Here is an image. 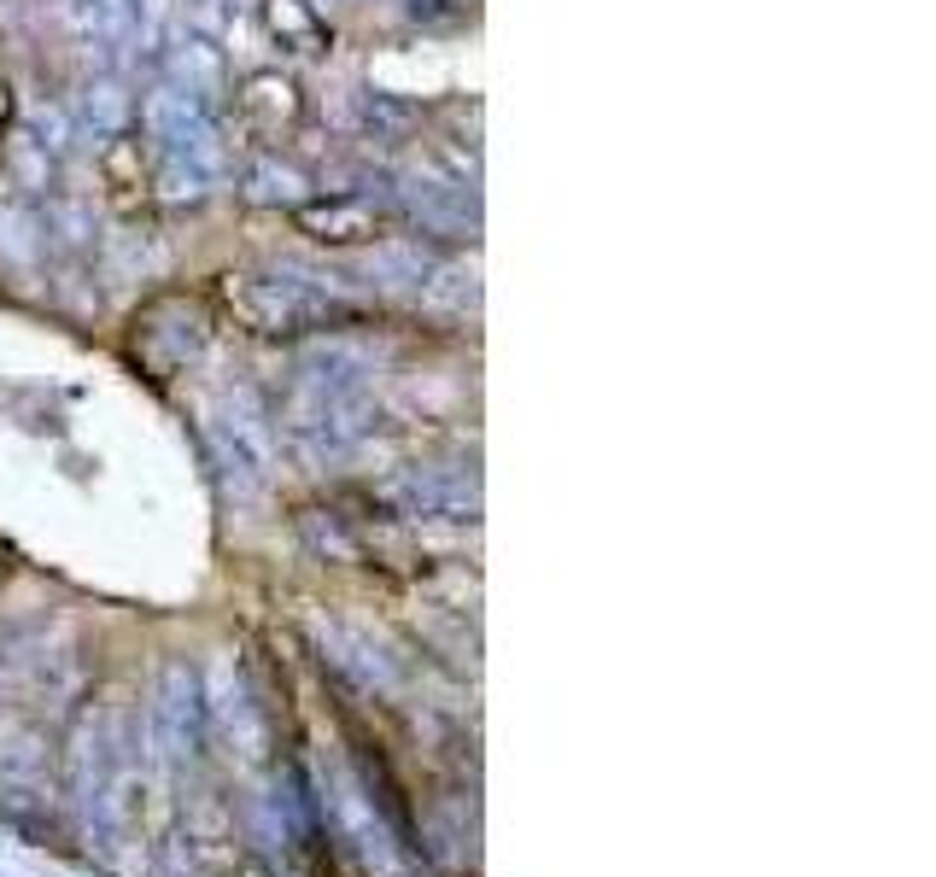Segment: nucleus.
Segmentation results:
<instances>
[{"instance_id":"obj_3","label":"nucleus","mask_w":936,"mask_h":877,"mask_svg":"<svg viewBox=\"0 0 936 877\" xmlns=\"http://www.w3.org/2000/svg\"><path fill=\"white\" fill-rule=\"evenodd\" d=\"M0 118H7V88H0Z\"/></svg>"},{"instance_id":"obj_2","label":"nucleus","mask_w":936,"mask_h":877,"mask_svg":"<svg viewBox=\"0 0 936 877\" xmlns=\"http://www.w3.org/2000/svg\"><path fill=\"white\" fill-rule=\"evenodd\" d=\"M299 228H311L316 240H370L381 228V211H370V205H352V199H334V205H305L299 211Z\"/></svg>"},{"instance_id":"obj_1","label":"nucleus","mask_w":936,"mask_h":877,"mask_svg":"<svg viewBox=\"0 0 936 877\" xmlns=\"http://www.w3.org/2000/svg\"><path fill=\"white\" fill-rule=\"evenodd\" d=\"M240 111L264 141H276V135H287L299 124V95H293V82H282V77H253L246 95H240Z\"/></svg>"}]
</instances>
